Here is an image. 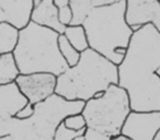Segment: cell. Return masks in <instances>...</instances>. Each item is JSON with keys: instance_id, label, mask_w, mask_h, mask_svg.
Listing matches in <instances>:
<instances>
[{"instance_id": "obj_6", "label": "cell", "mask_w": 160, "mask_h": 140, "mask_svg": "<svg viewBox=\"0 0 160 140\" xmlns=\"http://www.w3.org/2000/svg\"><path fill=\"white\" fill-rule=\"evenodd\" d=\"M131 111L127 91L118 84H111L100 98L86 101L81 113L87 127L113 137L121 133Z\"/></svg>"}, {"instance_id": "obj_17", "label": "cell", "mask_w": 160, "mask_h": 140, "mask_svg": "<svg viewBox=\"0 0 160 140\" xmlns=\"http://www.w3.org/2000/svg\"><path fill=\"white\" fill-rule=\"evenodd\" d=\"M58 47H59L60 54L69 67H73L78 64L81 53L70 44V42L65 36V34H59V36H58Z\"/></svg>"}, {"instance_id": "obj_5", "label": "cell", "mask_w": 160, "mask_h": 140, "mask_svg": "<svg viewBox=\"0 0 160 140\" xmlns=\"http://www.w3.org/2000/svg\"><path fill=\"white\" fill-rule=\"evenodd\" d=\"M85 104V101L67 100L54 93L35 104L31 117L19 119L14 116L10 122L8 135L0 140H53L58 125L68 115L81 113Z\"/></svg>"}, {"instance_id": "obj_29", "label": "cell", "mask_w": 160, "mask_h": 140, "mask_svg": "<svg viewBox=\"0 0 160 140\" xmlns=\"http://www.w3.org/2000/svg\"><path fill=\"white\" fill-rule=\"evenodd\" d=\"M40 1H41V0H34V3H35V5H36V3H38V2H40Z\"/></svg>"}, {"instance_id": "obj_19", "label": "cell", "mask_w": 160, "mask_h": 140, "mask_svg": "<svg viewBox=\"0 0 160 140\" xmlns=\"http://www.w3.org/2000/svg\"><path fill=\"white\" fill-rule=\"evenodd\" d=\"M62 122L66 125V127L72 129V130H82V129L87 128V122H86V118L82 115V113L68 115Z\"/></svg>"}, {"instance_id": "obj_18", "label": "cell", "mask_w": 160, "mask_h": 140, "mask_svg": "<svg viewBox=\"0 0 160 140\" xmlns=\"http://www.w3.org/2000/svg\"><path fill=\"white\" fill-rule=\"evenodd\" d=\"M86 129H82V130H72V129H69L68 127H66L64 122H62L58 125L57 128H56L53 140H73L75 138L79 137V136L85 135Z\"/></svg>"}, {"instance_id": "obj_2", "label": "cell", "mask_w": 160, "mask_h": 140, "mask_svg": "<svg viewBox=\"0 0 160 140\" xmlns=\"http://www.w3.org/2000/svg\"><path fill=\"white\" fill-rule=\"evenodd\" d=\"M111 84H118V65L92 48L81 53L78 64L57 76L55 93L67 100L100 98Z\"/></svg>"}, {"instance_id": "obj_24", "label": "cell", "mask_w": 160, "mask_h": 140, "mask_svg": "<svg viewBox=\"0 0 160 140\" xmlns=\"http://www.w3.org/2000/svg\"><path fill=\"white\" fill-rule=\"evenodd\" d=\"M110 140H132V139L129 137H127V136L123 135V133H118V135L111 137L110 138Z\"/></svg>"}, {"instance_id": "obj_21", "label": "cell", "mask_w": 160, "mask_h": 140, "mask_svg": "<svg viewBox=\"0 0 160 140\" xmlns=\"http://www.w3.org/2000/svg\"><path fill=\"white\" fill-rule=\"evenodd\" d=\"M83 137H85V140H110L111 136L107 135V133H100V131L96 130V129L87 127Z\"/></svg>"}, {"instance_id": "obj_14", "label": "cell", "mask_w": 160, "mask_h": 140, "mask_svg": "<svg viewBox=\"0 0 160 140\" xmlns=\"http://www.w3.org/2000/svg\"><path fill=\"white\" fill-rule=\"evenodd\" d=\"M20 75L13 53L0 55V85L14 82Z\"/></svg>"}, {"instance_id": "obj_3", "label": "cell", "mask_w": 160, "mask_h": 140, "mask_svg": "<svg viewBox=\"0 0 160 140\" xmlns=\"http://www.w3.org/2000/svg\"><path fill=\"white\" fill-rule=\"evenodd\" d=\"M126 0L94 8L83 20L90 48L120 65L134 31L126 21Z\"/></svg>"}, {"instance_id": "obj_12", "label": "cell", "mask_w": 160, "mask_h": 140, "mask_svg": "<svg viewBox=\"0 0 160 140\" xmlns=\"http://www.w3.org/2000/svg\"><path fill=\"white\" fill-rule=\"evenodd\" d=\"M31 21L42 27H49L59 34H64L66 30V25L60 22L58 7L53 0H41L40 2L36 3L32 11Z\"/></svg>"}, {"instance_id": "obj_16", "label": "cell", "mask_w": 160, "mask_h": 140, "mask_svg": "<svg viewBox=\"0 0 160 140\" xmlns=\"http://www.w3.org/2000/svg\"><path fill=\"white\" fill-rule=\"evenodd\" d=\"M67 40L70 42V44L75 47L80 53L85 51L89 48V42H88L87 33L82 24L79 25H67L66 30L64 32Z\"/></svg>"}, {"instance_id": "obj_9", "label": "cell", "mask_w": 160, "mask_h": 140, "mask_svg": "<svg viewBox=\"0 0 160 140\" xmlns=\"http://www.w3.org/2000/svg\"><path fill=\"white\" fill-rule=\"evenodd\" d=\"M28 103L16 82L0 85V138L8 135L11 119Z\"/></svg>"}, {"instance_id": "obj_1", "label": "cell", "mask_w": 160, "mask_h": 140, "mask_svg": "<svg viewBox=\"0 0 160 140\" xmlns=\"http://www.w3.org/2000/svg\"><path fill=\"white\" fill-rule=\"evenodd\" d=\"M160 32L152 23L134 31L118 68V85L127 91L132 111H160Z\"/></svg>"}, {"instance_id": "obj_10", "label": "cell", "mask_w": 160, "mask_h": 140, "mask_svg": "<svg viewBox=\"0 0 160 140\" xmlns=\"http://www.w3.org/2000/svg\"><path fill=\"white\" fill-rule=\"evenodd\" d=\"M125 16L133 31L152 23L160 32V0H126Z\"/></svg>"}, {"instance_id": "obj_25", "label": "cell", "mask_w": 160, "mask_h": 140, "mask_svg": "<svg viewBox=\"0 0 160 140\" xmlns=\"http://www.w3.org/2000/svg\"><path fill=\"white\" fill-rule=\"evenodd\" d=\"M1 22H6V19H5V14H3V11L0 7V23Z\"/></svg>"}, {"instance_id": "obj_15", "label": "cell", "mask_w": 160, "mask_h": 140, "mask_svg": "<svg viewBox=\"0 0 160 140\" xmlns=\"http://www.w3.org/2000/svg\"><path fill=\"white\" fill-rule=\"evenodd\" d=\"M19 40V30L8 22L0 23V55L13 53Z\"/></svg>"}, {"instance_id": "obj_22", "label": "cell", "mask_w": 160, "mask_h": 140, "mask_svg": "<svg viewBox=\"0 0 160 140\" xmlns=\"http://www.w3.org/2000/svg\"><path fill=\"white\" fill-rule=\"evenodd\" d=\"M34 111H35V105L31 104V103H28L25 106H23L22 109L17 113L16 117L19 118V119H25V118L31 117L34 114Z\"/></svg>"}, {"instance_id": "obj_23", "label": "cell", "mask_w": 160, "mask_h": 140, "mask_svg": "<svg viewBox=\"0 0 160 140\" xmlns=\"http://www.w3.org/2000/svg\"><path fill=\"white\" fill-rule=\"evenodd\" d=\"M53 1L58 8L65 7V6H68L70 3V0H53Z\"/></svg>"}, {"instance_id": "obj_26", "label": "cell", "mask_w": 160, "mask_h": 140, "mask_svg": "<svg viewBox=\"0 0 160 140\" xmlns=\"http://www.w3.org/2000/svg\"><path fill=\"white\" fill-rule=\"evenodd\" d=\"M153 140H160V130L158 131V133L156 135V137H155V139Z\"/></svg>"}, {"instance_id": "obj_28", "label": "cell", "mask_w": 160, "mask_h": 140, "mask_svg": "<svg viewBox=\"0 0 160 140\" xmlns=\"http://www.w3.org/2000/svg\"><path fill=\"white\" fill-rule=\"evenodd\" d=\"M156 74H157V75H158V76H159V77H160V66H159V67H158V68H157V69H156Z\"/></svg>"}, {"instance_id": "obj_8", "label": "cell", "mask_w": 160, "mask_h": 140, "mask_svg": "<svg viewBox=\"0 0 160 140\" xmlns=\"http://www.w3.org/2000/svg\"><path fill=\"white\" fill-rule=\"evenodd\" d=\"M160 130V111H131L121 133L132 140H153Z\"/></svg>"}, {"instance_id": "obj_20", "label": "cell", "mask_w": 160, "mask_h": 140, "mask_svg": "<svg viewBox=\"0 0 160 140\" xmlns=\"http://www.w3.org/2000/svg\"><path fill=\"white\" fill-rule=\"evenodd\" d=\"M58 16H59V20L62 24L66 25V27L67 25H70L73 18V13H72V10H71L70 5L58 8Z\"/></svg>"}, {"instance_id": "obj_27", "label": "cell", "mask_w": 160, "mask_h": 140, "mask_svg": "<svg viewBox=\"0 0 160 140\" xmlns=\"http://www.w3.org/2000/svg\"><path fill=\"white\" fill-rule=\"evenodd\" d=\"M73 140H85V137H83V136H79V137L75 138Z\"/></svg>"}, {"instance_id": "obj_4", "label": "cell", "mask_w": 160, "mask_h": 140, "mask_svg": "<svg viewBox=\"0 0 160 140\" xmlns=\"http://www.w3.org/2000/svg\"><path fill=\"white\" fill-rule=\"evenodd\" d=\"M58 36L54 30L31 21L19 30V40L13 56L20 74L51 72L59 76L68 69L58 47Z\"/></svg>"}, {"instance_id": "obj_7", "label": "cell", "mask_w": 160, "mask_h": 140, "mask_svg": "<svg viewBox=\"0 0 160 140\" xmlns=\"http://www.w3.org/2000/svg\"><path fill=\"white\" fill-rule=\"evenodd\" d=\"M14 82L31 104H38L55 93L57 76L51 72L20 74Z\"/></svg>"}, {"instance_id": "obj_11", "label": "cell", "mask_w": 160, "mask_h": 140, "mask_svg": "<svg viewBox=\"0 0 160 140\" xmlns=\"http://www.w3.org/2000/svg\"><path fill=\"white\" fill-rule=\"evenodd\" d=\"M34 0H0L6 22L21 30L31 22Z\"/></svg>"}, {"instance_id": "obj_13", "label": "cell", "mask_w": 160, "mask_h": 140, "mask_svg": "<svg viewBox=\"0 0 160 140\" xmlns=\"http://www.w3.org/2000/svg\"><path fill=\"white\" fill-rule=\"evenodd\" d=\"M121 0H70V7L72 10L73 18L71 21L72 25L82 24L86 17L94 9L102 6L111 5Z\"/></svg>"}]
</instances>
